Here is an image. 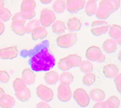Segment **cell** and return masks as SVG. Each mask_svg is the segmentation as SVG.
<instances>
[{
    "mask_svg": "<svg viewBox=\"0 0 121 108\" xmlns=\"http://www.w3.org/2000/svg\"><path fill=\"white\" fill-rule=\"evenodd\" d=\"M40 47L30 59V65L32 69L36 72L49 71L55 65V57L49 52L48 41H44Z\"/></svg>",
    "mask_w": 121,
    "mask_h": 108,
    "instance_id": "6da1fadb",
    "label": "cell"
},
{
    "mask_svg": "<svg viewBox=\"0 0 121 108\" xmlns=\"http://www.w3.org/2000/svg\"><path fill=\"white\" fill-rule=\"evenodd\" d=\"M113 5L108 0H102L99 3L95 13L96 17L99 19H106L112 13L114 12Z\"/></svg>",
    "mask_w": 121,
    "mask_h": 108,
    "instance_id": "7a4b0ae2",
    "label": "cell"
},
{
    "mask_svg": "<svg viewBox=\"0 0 121 108\" xmlns=\"http://www.w3.org/2000/svg\"><path fill=\"white\" fill-rule=\"evenodd\" d=\"M86 57L89 61L103 63L105 60V56L100 48L98 47L93 46L89 47L86 52Z\"/></svg>",
    "mask_w": 121,
    "mask_h": 108,
    "instance_id": "3957f363",
    "label": "cell"
},
{
    "mask_svg": "<svg viewBox=\"0 0 121 108\" xmlns=\"http://www.w3.org/2000/svg\"><path fill=\"white\" fill-rule=\"evenodd\" d=\"M57 45L62 48H69L73 46L77 41L76 33L67 34L59 36L57 39Z\"/></svg>",
    "mask_w": 121,
    "mask_h": 108,
    "instance_id": "277c9868",
    "label": "cell"
},
{
    "mask_svg": "<svg viewBox=\"0 0 121 108\" xmlns=\"http://www.w3.org/2000/svg\"><path fill=\"white\" fill-rule=\"evenodd\" d=\"M56 19L55 13L48 8L43 9L41 11L39 22L44 27H49Z\"/></svg>",
    "mask_w": 121,
    "mask_h": 108,
    "instance_id": "5b68a950",
    "label": "cell"
},
{
    "mask_svg": "<svg viewBox=\"0 0 121 108\" xmlns=\"http://www.w3.org/2000/svg\"><path fill=\"white\" fill-rule=\"evenodd\" d=\"M91 31L95 36H100L106 34L108 30L110 25L108 23L103 20L96 21L92 22Z\"/></svg>",
    "mask_w": 121,
    "mask_h": 108,
    "instance_id": "8992f818",
    "label": "cell"
},
{
    "mask_svg": "<svg viewBox=\"0 0 121 108\" xmlns=\"http://www.w3.org/2000/svg\"><path fill=\"white\" fill-rule=\"evenodd\" d=\"M73 97L77 103L82 107L87 106L90 103L89 95L86 91L82 88H78L74 91Z\"/></svg>",
    "mask_w": 121,
    "mask_h": 108,
    "instance_id": "52a82bcc",
    "label": "cell"
},
{
    "mask_svg": "<svg viewBox=\"0 0 121 108\" xmlns=\"http://www.w3.org/2000/svg\"><path fill=\"white\" fill-rule=\"evenodd\" d=\"M36 94L40 99L47 102L51 101L53 97L52 90L43 84H40L37 87Z\"/></svg>",
    "mask_w": 121,
    "mask_h": 108,
    "instance_id": "ba28073f",
    "label": "cell"
},
{
    "mask_svg": "<svg viewBox=\"0 0 121 108\" xmlns=\"http://www.w3.org/2000/svg\"><path fill=\"white\" fill-rule=\"evenodd\" d=\"M85 4V0H67L66 8L71 14L77 13L83 9Z\"/></svg>",
    "mask_w": 121,
    "mask_h": 108,
    "instance_id": "9c48e42d",
    "label": "cell"
},
{
    "mask_svg": "<svg viewBox=\"0 0 121 108\" xmlns=\"http://www.w3.org/2000/svg\"><path fill=\"white\" fill-rule=\"evenodd\" d=\"M58 99L62 102L69 101L72 97V92L69 85L60 84L58 88Z\"/></svg>",
    "mask_w": 121,
    "mask_h": 108,
    "instance_id": "30bf717a",
    "label": "cell"
},
{
    "mask_svg": "<svg viewBox=\"0 0 121 108\" xmlns=\"http://www.w3.org/2000/svg\"><path fill=\"white\" fill-rule=\"evenodd\" d=\"M1 58L2 59H13L18 54V51L16 46L2 48Z\"/></svg>",
    "mask_w": 121,
    "mask_h": 108,
    "instance_id": "8fae6325",
    "label": "cell"
},
{
    "mask_svg": "<svg viewBox=\"0 0 121 108\" xmlns=\"http://www.w3.org/2000/svg\"><path fill=\"white\" fill-rule=\"evenodd\" d=\"M103 73L106 77L108 78H115L119 73V69L114 64H108L103 68Z\"/></svg>",
    "mask_w": 121,
    "mask_h": 108,
    "instance_id": "7c38bea8",
    "label": "cell"
},
{
    "mask_svg": "<svg viewBox=\"0 0 121 108\" xmlns=\"http://www.w3.org/2000/svg\"><path fill=\"white\" fill-rule=\"evenodd\" d=\"M35 75L34 72L29 68L25 69L22 73V78L26 85H29L35 82Z\"/></svg>",
    "mask_w": 121,
    "mask_h": 108,
    "instance_id": "4fadbf2b",
    "label": "cell"
},
{
    "mask_svg": "<svg viewBox=\"0 0 121 108\" xmlns=\"http://www.w3.org/2000/svg\"><path fill=\"white\" fill-rule=\"evenodd\" d=\"M15 102V100L12 96L4 94L0 99V107L2 108H12Z\"/></svg>",
    "mask_w": 121,
    "mask_h": 108,
    "instance_id": "5bb4252c",
    "label": "cell"
},
{
    "mask_svg": "<svg viewBox=\"0 0 121 108\" xmlns=\"http://www.w3.org/2000/svg\"><path fill=\"white\" fill-rule=\"evenodd\" d=\"M67 26L70 32L78 31L80 30L82 27V23L78 18L76 17H73L70 18L68 21Z\"/></svg>",
    "mask_w": 121,
    "mask_h": 108,
    "instance_id": "9a60e30c",
    "label": "cell"
},
{
    "mask_svg": "<svg viewBox=\"0 0 121 108\" xmlns=\"http://www.w3.org/2000/svg\"><path fill=\"white\" fill-rule=\"evenodd\" d=\"M32 36L33 40L42 39L47 36L48 32L46 28L43 26H39L36 28L32 32Z\"/></svg>",
    "mask_w": 121,
    "mask_h": 108,
    "instance_id": "2e32d148",
    "label": "cell"
},
{
    "mask_svg": "<svg viewBox=\"0 0 121 108\" xmlns=\"http://www.w3.org/2000/svg\"><path fill=\"white\" fill-rule=\"evenodd\" d=\"M90 97L91 99L95 102H102L105 99V94L101 89H94L90 91Z\"/></svg>",
    "mask_w": 121,
    "mask_h": 108,
    "instance_id": "e0dca14e",
    "label": "cell"
},
{
    "mask_svg": "<svg viewBox=\"0 0 121 108\" xmlns=\"http://www.w3.org/2000/svg\"><path fill=\"white\" fill-rule=\"evenodd\" d=\"M104 50L108 53H112L117 50V43L113 39H108L103 44Z\"/></svg>",
    "mask_w": 121,
    "mask_h": 108,
    "instance_id": "ac0fdd59",
    "label": "cell"
},
{
    "mask_svg": "<svg viewBox=\"0 0 121 108\" xmlns=\"http://www.w3.org/2000/svg\"><path fill=\"white\" fill-rule=\"evenodd\" d=\"M66 59L68 65L71 68L79 66L82 62L81 57L76 54H70L66 57Z\"/></svg>",
    "mask_w": 121,
    "mask_h": 108,
    "instance_id": "d6986e66",
    "label": "cell"
},
{
    "mask_svg": "<svg viewBox=\"0 0 121 108\" xmlns=\"http://www.w3.org/2000/svg\"><path fill=\"white\" fill-rule=\"evenodd\" d=\"M11 27L14 32L18 35L22 36L26 33V26H25L24 23L12 21Z\"/></svg>",
    "mask_w": 121,
    "mask_h": 108,
    "instance_id": "ffe728a7",
    "label": "cell"
},
{
    "mask_svg": "<svg viewBox=\"0 0 121 108\" xmlns=\"http://www.w3.org/2000/svg\"><path fill=\"white\" fill-rule=\"evenodd\" d=\"M97 4L93 0H89L86 3L85 12L88 16H92L95 14L97 10Z\"/></svg>",
    "mask_w": 121,
    "mask_h": 108,
    "instance_id": "44dd1931",
    "label": "cell"
},
{
    "mask_svg": "<svg viewBox=\"0 0 121 108\" xmlns=\"http://www.w3.org/2000/svg\"><path fill=\"white\" fill-rule=\"evenodd\" d=\"M46 82L50 85L55 84L59 80V75L54 71H50L47 73L44 77Z\"/></svg>",
    "mask_w": 121,
    "mask_h": 108,
    "instance_id": "7402d4cb",
    "label": "cell"
},
{
    "mask_svg": "<svg viewBox=\"0 0 121 108\" xmlns=\"http://www.w3.org/2000/svg\"><path fill=\"white\" fill-rule=\"evenodd\" d=\"M108 35L113 40H117L121 36V27L115 24L109 27Z\"/></svg>",
    "mask_w": 121,
    "mask_h": 108,
    "instance_id": "603a6c76",
    "label": "cell"
},
{
    "mask_svg": "<svg viewBox=\"0 0 121 108\" xmlns=\"http://www.w3.org/2000/svg\"><path fill=\"white\" fill-rule=\"evenodd\" d=\"M15 95L19 100L22 102L27 101L31 97V92L27 86L21 91L15 92Z\"/></svg>",
    "mask_w": 121,
    "mask_h": 108,
    "instance_id": "cb8c5ba5",
    "label": "cell"
},
{
    "mask_svg": "<svg viewBox=\"0 0 121 108\" xmlns=\"http://www.w3.org/2000/svg\"><path fill=\"white\" fill-rule=\"evenodd\" d=\"M36 3L34 0H24L21 4V11L30 12L35 10Z\"/></svg>",
    "mask_w": 121,
    "mask_h": 108,
    "instance_id": "d4e9b609",
    "label": "cell"
},
{
    "mask_svg": "<svg viewBox=\"0 0 121 108\" xmlns=\"http://www.w3.org/2000/svg\"><path fill=\"white\" fill-rule=\"evenodd\" d=\"M53 32L58 35H61L65 33L66 26L65 23L60 21H56L52 25Z\"/></svg>",
    "mask_w": 121,
    "mask_h": 108,
    "instance_id": "484cf974",
    "label": "cell"
},
{
    "mask_svg": "<svg viewBox=\"0 0 121 108\" xmlns=\"http://www.w3.org/2000/svg\"><path fill=\"white\" fill-rule=\"evenodd\" d=\"M59 79L61 84L69 85L73 82L74 76L69 72H65L60 74Z\"/></svg>",
    "mask_w": 121,
    "mask_h": 108,
    "instance_id": "4316f807",
    "label": "cell"
},
{
    "mask_svg": "<svg viewBox=\"0 0 121 108\" xmlns=\"http://www.w3.org/2000/svg\"><path fill=\"white\" fill-rule=\"evenodd\" d=\"M52 8L56 13H62L66 9V2L65 0H55L53 3Z\"/></svg>",
    "mask_w": 121,
    "mask_h": 108,
    "instance_id": "83f0119b",
    "label": "cell"
},
{
    "mask_svg": "<svg viewBox=\"0 0 121 108\" xmlns=\"http://www.w3.org/2000/svg\"><path fill=\"white\" fill-rule=\"evenodd\" d=\"M40 23L39 20L36 19H34L30 21L26 25V33H32L35 29L40 26Z\"/></svg>",
    "mask_w": 121,
    "mask_h": 108,
    "instance_id": "f1b7e54d",
    "label": "cell"
},
{
    "mask_svg": "<svg viewBox=\"0 0 121 108\" xmlns=\"http://www.w3.org/2000/svg\"><path fill=\"white\" fill-rule=\"evenodd\" d=\"M79 66L81 71L85 73H90L93 70V64L89 61H83Z\"/></svg>",
    "mask_w": 121,
    "mask_h": 108,
    "instance_id": "f546056e",
    "label": "cell"
},
{
    "mask_svg": "<svg viewBox=\"0 0 121 108\" xmlns=\"http://www.w3.org/2000/svg\"><path fill=\"white\" fill-rule=\"evenodd\" d=\"M95 81V76L92 73H87L83 77L82 81L86 86L92 85Z\"/></svg>",
    "mask_w": 121,
    "mask_h": 108,
    "instance_id": "4dcf8cb0",
    "label": "cell"
},
{
    "mask_svg": "<svg viewBox=\"0 0 121 108\" xmlns=\"http://www.w3.org/2000/svg\"><path fill=\"white\" fill-rule=\"evenodd\" d=\"M26 87V84L22 78H17L13 82V87L15 92L21 91Z\"/></svg>",
    "mask_w": 121,
    "mask_h": 108,
    "instance_id": "1f68e13d",
    "label": "cell"
},
{
    "mask_svg": "<svg viewBox=\"0 0 121 108\" xmlns=\"http://www.w3.org/2000/svg\"><path fill=\"white\" fill-rule=\"evenodd\" d=\"M58 67L60 70L62 71H67L71 68L68 65L66 57L60 59L58 62Z\"/></svg>",
    "mask_w": 121,
    "mask_h": 108,
    "instance_id": "d6a6232c",
    "label": "cell"
},
{
    "mask_svg": "<svg viewBox=\"0 0 121 108\" xmlns=\"http://www.w3.org/2000/svg\"><path fill=\"white\" fill-rule=\"evenodd\" d=\"M11 16L12 15L11 14L10 11L7 8H5L4 13L0 16V21L4 22H7L11 18Z\"/></svg>",
    "mask_w": 121,
    "mask_h": 108,
    "instance_id": "836d02e7",
    "label": "cell"
},
{
    "mask_svg": "<svg viewBox=\"0 0 121 108\" xmlns=\"http://www.w3.org/2000/svg\"><path fill=\"white\" fill-rule=\"evenodd\" d=\"M12 21L20 22L23 23H25L26 19L22 16L21 12H18L16 13L12 17Z\"/></svg>",
    "mask_w": 121,
    "mask_h": 108,
    "instance_id": "e575fe53",
    "label": "cell"
},
{
    "mask_svg": "<svg viewBox=\"0 0 121 108\" xmlns=\"http://www.w3.org/2000/svg\"><path fill=\"white\" fill-rule=\"evenodd\" d=\"M10 78L9 75L5 71H0V82L2 83L8 82Z\"/></svg>",
    "mask_w": 121,
    "mask_h": 108,
    "instance_id": "d590c367",
    "label": "cell"
},
{
    "mask_svg": "<svg viewBox=\"0 0 121 108\" xmlns=\"http://www.w3.org/2000/svg\"><path fill=\"white\" fill-rule=\"evenodd\" d=\"M21 12L22 16L26 19H26L30 20V19H32L35 17L36 14L35 10L30 11V12H22L21 11Z\"/></svg>",
    "mask_w": 121,
    "mask_h": 108,
    "instance_id": "8d00e7d4",
    "label": "cell"
},
{
    "mask_svg": "<svg viewBox=\"0 0 121 108\" xmlns=\"http://www.w3.org/2000/svg\"><path fill=\"white\" fill-rule=\"evenodd\" d=\"M114 82L118 91L121 94V73L117 75L114 78Z\"/></svg>",
    "mask_w": 121,
    "mask_h": 108,
    "instance_id": "74e56055",
    "label": "cell"
},
{
    "mask_svg": "<svg viewBox=\"0 0 121 108\" xmlns=\"http://www.w3.org/2000/svg\"><path fill=\"white\" fill-rule=\"evenodd\" d=\"M103 108H116L113 102L109 99L103 102Z\"/></svg>",
    "mask_w": 121,
    "mask_h": 108,
    "instance_id": "f35d334b",
    "label": "cell"
},
{
    "mask_svg": "<svg viewBox=\"0 0 121 108\" xmlns=\"http://www.w3.org/2000/svg\"><path fill=\"white\" fill-rule=\"evenodd\" d=\"M109 99L113 102V103L115 105L116 108H119V107L120 106V101L118 99V97H117L116 96L113 95V96H111L109 98Z\"/></svg>",
    "mask_w": 121,
    "mask_h": 108,
    "instance_id": "ab89813d",
    "label": "cell"
},
{
    "mask_svg": "<svg viewBox=\"0 0 121 108\" xmlns=\"http://www.w3.org/2000/svg\"><path fill=\"white\" fill-rule=\"evenodd\" d=\"M108 1L113 5L115 11L117 10L120 8L121 4L120 0H108Z\"/></svg>",
    "mask_w": 121,
    "mask_h": 108,
    "instance_id": "60d3db41",
    "label": "cell"
},
{
    "mask_svg": "<svg viewBox=\"0 0 121 108\" xmlns=\"http://www.w3.org/2000/svg\"><path fill=\"white\" fill-rule=\"evenodd\" d=\"M36 108H50V107L47 103L41 101L37 104Z\"/></svg>",
    "mask_w": 121,
    "mask_h": 108,
    "instance_id": "b9f144b4",
    "label": "cell"
},
{
    "mask_svg": "<svg viewBox=\"0 0 121 108\" xmlns=\"http://www.w3.org/2000/svg\"><path fill=\"white\" fill-rule=\"evenodd\" d=\"M4 29L5 26L4 25V23L1 21H0V35L4 32Z\"/></svg>",
    "mask_w": 121,
    "mask_h": 108,
    "instance_id": "7bdbcfd3",
    "label": "cell"
},
{
    "mask_svg": "<svg viewBox=\"0 0 121 108\" xmlns=\"http://www.w3.org/2000/svg\"><path fill=\"white\" fill-rule=\"evenodd\" d=\"M93 108H103V102H98L95 103L94 106Z\"/></svg>",
    "mask_w": 121,
    "mask_h": 108,
    "instance_id": "ee69618b",
    "label": "cell"
},
{
    "mask_svg": "<svg viewBox=\"0 0 121 108\" xmlns=\"http://www.w3.org/2000/svg\"><path fill=\"white\" fill-rule=\"evenodd\" d=\"M5 8L4 7V5L0 4V16H1L4 12Z\"/></svg>",
    "mask_w": 121,
    "mask_h": 108,
    "instance_id": "f6af8a7d",
    "label": "cell"
},
{
    "mask_svg": "<svg viewBox=\"0 0 121 108\" xmlns=\"http://www.w3.org/2000/svg\"><path fill=\"white\" fill-rule=\"evenodd\" d=\"M40 1L43 4H47L51 3L52 1V0H40Z\"/></svg>",
    "mask_w": 121,
    "mask_h": 108,
    "instance_id": "bcb514c9",
    "label": "cell"
},
{
    "mask_svg": "<svg viewBox=\"0 0 121 108\" xmlns=\"http://www.w3.org/2000/svg\"><path fill=\"white\" fill-rule=\"evenodd\" d=\"M4 94H5V93H4V90L2 89V88L0 87V99H1L2 97V96Z\"/></svg>",
    "mask_w": 121,
    "mask_h": 108,
    "instance_id": "7dc6e473",
    "label": "cell"
},
{
    "mask_svg": "<svg viewBox=\"0 0 121 108\" xmlns=\"http://www.w3.org/2000/svg\"><path fill=\"white\" fill-rule=\"evenodd\" d=\"M116 43H117L118 44L120 45H121V36L120 37V38L119 39H118L117 40L115 41Z\"/></svg>",
    "mask_w": 121,
    "mask_h": 108,
    "instance_id": "c3c4849f",
    "label": "cell"
},
{
    "mask_svg": "<svg viewBox=\"0 0 121 108\" xmlns=\"http://www.w3.org/2000/svg\"><path fill=\"white\" fill-rule=\"evenodd\" d=\"M119 60L121 62V50L119 52V56H118Z\"/></svg>",
    "mask_w": 121,
    "mask_h": 108,
    "instance_id": "681fc988",
    "label": "cell"
},
{
    "mask_svg": "<svg viewBox=\"0 0 121 108\" xmlns=\"http://www.w3.org/2000/svg\"><path fill=\"white\" fill-rule=\"evenodd\" d=\"M0 4L3 5H4V0H0Z\"/></svg>",
    "mask_w": 121,
    "mask_h": 108,
    "instance_id": "f907efd6",
    "label": "cell"
},
{
    "mask_svg": "<svg viewBox=\"0 0 121 108\" xmlns=\"http://www.w3.org/2000/svg\"><path fill=\"white\" fill-rule=\"evenodd\" d=\"M1 54H2V50L1 49V50H0V58H1Z\"/></svg>",
    "mask_w": 121,
    "mask_h": 108,
    "instance_id": "816d5d0a",
    "label": "cell"
},
{
    "mask_svg": "<svg viewBox=\"0 0 121 108\" xmlns=\"http://www.w3.org/2000/svg\"><path fill=\"white\" fill-rule=\"evenodd\" d=\"M93 1H95V2H96V1H97L98 0H93Z\"/></svg>",
    "mask_w": 121,
    "mask_h": 108,
    "instance_id": "f5cc1de1",
    "label": "cell"
},
{
    "mask_svg": "<svg viewBox=\"0 0 121 108\" xmlns=\"http://www.w3.org/2000/svg\"></svg>",
    "mask_w": 121,
    "mask_h": 108,
    "instance_id": "db71d44e",
    "label": "cell"
},
{
    "mask_svg": "<svg viewBox=\"0 0 121 108\" xmlns=\"http://www.w3.org/2000/svg\"><path fill=\"white\" fill-rule=\"evenodd\" d=\"M23 1H24V0H23Z\"/></svg>",
    "mask_w": 121,
    "mask_h": 108,
    "instance_id": "11a10c76",
    "label": "cell"
}]
</instances>
